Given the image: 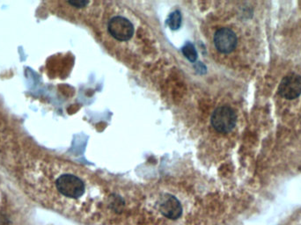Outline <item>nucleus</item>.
Returning a JSON list of instances; mask_svg holds the SVG:
<instances>
[{
	"label": "nucleus",
	"instance_id": "7ed1b4c3",
	"mask_svg": "<svg viewBox=\"0 0 301 225\" xmlns=\"http://www.w3.org/2000/svg\"><path fill=\"white\" fill-rule=\"evenodd\" d=\"M108 30L114 38L121 42L129 41L134 34V28L131 22L120 16L110 20L108 24Z\"/></svg>",
	"mask_w": 301,
	"mask_h": 225
},
{
	"label": "nucleus",
	"instance_id": "1a4fd4ad",
	"mask_svg": "<svg viewBox=\"0 0 301 225\" xmlns=\"http://www.w3.org/2000/svg\"><path fill=\"white\" fill-rule=\"evenodd\" d=\"M69 5H71L72 7H77V8H82L85 7V6L88 5V1H69Z\"/></svg>",
	"mask_w": 301,
	"mask_h": 225
},
{
	"label": "nucleus",
	"instance_id": "f257e3e1",
	"mask_svg": "<svg viewBox=\"0 0 301 225\" xmlns=\"http://www.w3.org/2000/svg\"><path fill=\"white\" fill-rule=\"evenodd\" d=\"M54 186L61 195L70 199H78L85 193V185L81 179L67 172L56 177Z\"/></svg>",
	"mask_w": 301,
	"mask_h": 225
},
{
	"label": "nucleus",
	"instance_id": "f03ea898",
	"mask_svg": "<svg viewBox=\"0 0 301 225\" xmlns=\"http://www.w3.org/2000/svg\"><path fill=\"white\" fill-rule=\"evenodd\" d=\"M236 121L235 112L227 105L218 107L212 116L213 128L220 133H228L234 130Z\"/></svg>",
	"mask_w": 301,
	"mask_h": 225
},
{
	"label": "nucleus",
	"instance_id": "0eeeda50",
	"mask_svg": "<svg viewBox=\"0 0 301 225\" xmlns=\"http://www.w3.org/2000/svg\"><path fill=\"white\" fill-rule=\"evenodd\" d=\"M167 25L172 30H177L181 27V15L179 11H175L167 19Z\"/></svg>",
	"mask_w": 301,
	"mask_h": 225
},
{
	"label": "nucleus",
	"instance_id": "39448f33",
	"mask_svg": "<svg viewBox=\"0 0 301 225\" xmlns=\"http://www.w3.org/2000/svg\"><path fill=\"white\" fill-rule=\"evenodd\" d=\"M280 95L287 99H294L301 94V77L297 74H289L283 77L278 88Z\"/></svg>",
	"mask_w": 301,
	"mask_h": 225
},
{
	"label": "nucleus",
	"instance_id": "6e6552de",
	"mask_svg": "<svg viewBox=\"0 0 301 225\" xmlns=\"http://www.w3.org/2000/svg\"><path fill=\"white\" fill-rule=\"evenodd\" d=\"M182 53H183L185 57L189 60L192 63L197 59V52L195 50V47L189 42L187 44H185L184 47L182 48Z\"/></svg>",
	"mask_w": 301,
	"mask_h": 225
},
{
	"label": "nucleus",
	"instance_id": "423d86ee",
	"mask_svg": "<svg viewBox=\"0 0 301 225\" xmlns=\"http://www.w3.org/2000/svg\"><path fill=\"white\" fill-rule=\"evenodd\" d=\"M160 210L166 217L174 220L181 216L182 207L180 201L175 197L166 195L160 202Z\"/></svg>",
	"mask_w": 301,
	"mask_h": 225
},
{
	"label": "nucleus",
	"instance_id": "20e7f679",
	"mask_svg": "<svg viewBox=\"0 0 301 225\" xmlns=\"http://www.w3.org/2000/svg\"><path fill=\"white\" fill-rule=\"evenodd\" d=\"M214 44L216 49L223 54L234 51L237 46V36L230 28H220L214 35Z\"/></svg>",
	"mask_w": 301,
	"mask_h": 225
}]
</instances>
